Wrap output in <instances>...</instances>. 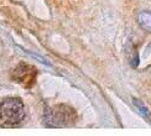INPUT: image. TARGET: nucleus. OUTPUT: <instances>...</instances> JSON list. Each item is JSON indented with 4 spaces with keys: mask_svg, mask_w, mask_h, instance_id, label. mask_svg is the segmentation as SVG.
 <instances>
[{
    "mask_svg": "<svg viewBox=\"0 0 151 136\" xmlns=\"http://www.w3.org/2000/svg\"><path fill=\"white\" fill-rule=\"evenodd\" d=\"M133 104L135 105V108L137 109L139 114L144 117V119L151 122V111L149 110L147 107H145V104L141 103V100H139V99H135V98L133 99Z\"/></svg>",
    "mask_w": 151,
    "mask_h": 136,
    "instance_id": "6",
    "label": "nucleus"
},
{
    "mask_svg": "<svg viewBox=\"0 0 151 136\" xmlns=\"http://www.w3.org/2000/svg\"><path fill=\"white\" fill-rule=\"evenodd\" d=\"M136 20L142 30L151 32V11H140L136 16Z\"/></svg>",
    "mask_w": 151,
    "mask_h": 136,
    "instance_id": "4",
    "label": "nucleus"
},
{
    "mask_svg": "<svg viewBox=\"0 0 151 136\" xmlns=\"http://www.w3.org/2000/svg\"><path fill=\"white\" fill-rule=\"evenodd\" d=\"M25 117V107L20 98L9 97L0 102V126L15 127Z\"/></svg>",
    "mask_w": 151,
    "mask_h": 136,
    "instance_id": "1",
    "label": "nucleus"
},
{
    "mask_svg": "<svg viewBox=\"0 0 151 136\" xmlns=\"http://www.w3.org/2000/svg\"><path fill=\"white\" fill-rule=\"evenodd\" d=\"M125 51H127V57H128V61L131 64V67H137V64H139V54H137L136 48L133 46V43L130 41L128 42Z\"/></svg>",
    "mask_w": 151,
    "mask_h": 136,
    "instance_id": "5",
    "label": "nucleus"
},
{
    "mask_svg": "<svg viewBox=\"0 0 151 136\" xmlns=\"http://www.w3.org/2000/svg\"><path fill=\"white\" fill-rule=\"evenodd\" d=\"M36 76H37L36 68L25 63L19 64L12 72V78L17 83H20L25 87H32L36 80Z\"/></svg>",
    "mask_w": 151,
    "mask_h": 136,
    "instance_id": "3",
    "label": "nucleus"
},
{
    "mask_svg": "<svg viewBox=\"0 0 151 136\" xmlns=\"http://www.w3.org/2000/svg\"><path fill=\"white\" fill-rule=\"evenodd\" d=\"M45 124L50 127H66L76 122V111L66 104H57L45 111Z\"/></svg>",
    "mask_w": 151,
    "mask_h": 136,
    "instance_id": "2",
    "label": "nucleus"
}]
</instances>
